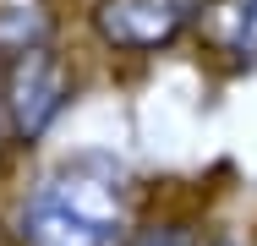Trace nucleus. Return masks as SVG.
<instances>
[{
	"label": "nucleus",
	"instance_id": "1",
	"mask_svg": "<svg viewBox=\"0 0 257 246\" xmlns=\"http://www.w3.org/2000/svg\"><path fill=\"white\" fill-rule=\"evenodd\" d=\"M126 175L115 159L82 153L66 159L22 208V241L28 246H120L126 241Z\"/></svg>",
	"mask_w": 257,
	"mask_h": 246
},
{
	"label": "nucleus",
	"instance_id": "2",
	"mask_svg": "<svg viewBox=\"0 0 257 246\" xmlns=\"http://www.w3.org/2000/svg\"><path fill=\"white\" fill-rule=\"evenodd\" d=\"M66 98H71V71H66V60L44 44H22L11 55V66H6V120H11V137H22V143H33V137H44L55 126V115L66 109Z\"/></svg>",
	"mask_w": 257,
	"mask_h": 246
},
{
	"label": "nucleus",
	"instance_id": "3",
	"mask_svg": "<svg viewBox=\"0 0 257 246\" xmlns=\"http://www.w3.org/2000/svg\"><path fill=\"white\" fill-rule=\"evenodd\" d=\"M203 0H99L93 33L115 49H164L186 33Z\"/></svg>",
	"mask_w": 257,
	"mask_h": 246
},
{
	"label": "nucleus",
	"instance_id": "4",
	"mask_svg": "<svg viewBox=\"0 0 257 246\" xmlns=\"http://www.w3.org/2000/svg\"><path fill=\"white\" fill-rule=\"evenodd\" d=\"M224 49L235 60H257V0H235L224 17Z\"/></svg>",
	"mask_w": 257,
	"mask_h": 246
},
{
	"label": "nucleus",
	"instance_id": "5",
	"mask_svg": "<svg viewBox=\"0 0 257 246\" xmlns=\"http://www.w3.org/2000/svg\"><path fill=\"white\" fill-rule=\"evenodd\" d=\"M132 246H197V235L186 224H159V230H143Z\"/></svg>",
	"mask_w": 257,
	"mask_h": 246
},
{
	"label": "nucleus",
	"instance_id": "6",
	"mask_svg": "<svg viewBox=\"0 0 257 246\" xmlns=\"http://www.w3.org/2000/svg\"><path fill=\"white\" fill-rule=\"evenodd\" d=\"M213 246H241V241H230V235H219V241H213Z\"/></svg>",
	"mask_w": 257,
	"mask_h": 246
}]
</instances>
